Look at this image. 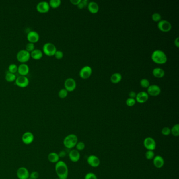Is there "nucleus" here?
Listing matches in <instances>:
<instances>
[{
	"label": "nucleus",
	"instance_id": "23",
	"mask_svg": "<svg viewBox=\"0 0 179 179\" xmlns=\"http://www.w3.org/2000/svg\"><path fill=\"white\" fill-rule=\"evenodd\" d=\"M152 74L154 77H157L158 78H161L164 77L165 75V72L164 69L161 68H155L153 69L152 71Z\"/></svg>",
	"mask_w": 179,
	"mask_h": 179
},
{
	"label": "nucleus",
	"instance_id": "21",
	"mask_svg": "<svg viewBox=\"0 0 179 179\" xmlns=\"http://www.w3.org/2000/svg\"><path fill=\"white\" fill-rule=\"evenodd\" d=\"M87 6L89 11L92 14H96L99 11V5L95 2H90L88 3Z\"/></svg>",
	"mask_w": 179,
	"mask_h": 179
},
{
	"label": "nucleus",
	"instance_id": "35",
	"mask_svg": "<svg viewBox=\"0 0 179 179\" xmlns=\"http://www.w3.org/2000/svg\"><path fill=\"white\" fill-rule=\"evenodd\" d=\"M152 19L154 22H159L161 20V16L158 13H155L152 15Z\"/></svg>",
	"mask_w": 179,
	"mask_h": 179
},
{
	"label": "nucleus",
	"instance_id": "34",
	"mask_svg": "<svg viewBox=\"0 0 179 179\" xmlns=\"http://www.w3.org/2000/svg\"><path fill=\"white\" fill-rule=\"evenodd\" d=\"M68 95V92L65 89H62L59 91V96L61 98H65Z\"/></svg>",
	"mask_w": 179,
	"mask_h": 179
},
{
	"label": "nucleus",
	"instance_id": "47",
	"mask_svg": "<svg viewBox=\"0 0 179 179\" xmlns=\"http://www.w3.org/2000/svg\"></svg>",
	"mask_w": 179,
	"mask_h": 179
},
{
	"label": "nucleus",
	"instance_id": "12",
	"mask_svg": "<svg viewBox=\"0 0 179 179\" xmlns=\"http://www.w3.org/2000/svg\"><path fill=\"white\" fill-rule=\"evenodd\" d=\"M15 83L17 86L21 88H24L28 85L29 80L28 77L26 76H19L16 79Z\"/></svg>",
	"mask_w": 179,
	"mask_h": 179
},
{
	"label": "nucleus",
	"instance_id": "25",
	"mask_svg": "<svg viewBox=\"0 0 179 179\" xmlns=\"http://www.w3.org/2000/svg\"><path fill=\"white\" fill-rule=\"evenodd\" d=\"M122 79V76L120 73H116L111 75L110 81L113 83H118L120 82Z\"/></svg>",
	"mask_w": 179,
	"mask_h": 179
},
{
	"label": "nucleus",
	"instance_id": "38",
	"mask_svg": "<svg viewBox=\"0 0 179 179\" xmlns=\"http://www.w3.org/2000/svg\"><path fill=\"white\" fill-rule=\"evenodd\" d=\"M136 102V99H134V98H128L126 100V105L128 107H133L134 105H135Z\"/></svg>",
	"mask_w": 179,
	"mask_h": 179
},
{
	"label": "nucleus",
	"instance_id": "11",
	"mask_svg": "<svg viewBox=\"0 0 179 179\" xmlns=\"http://www.w3.org/2000/svg\"><path fill=\"white\" fill-rule=\"evenodd\" d=\"M50 9V4L46 1L40 2L37 4L36 6L37 11L40 13H46Z\"/></svg>",
	"mask_w": 179,
	"mask_h": 179
},
{
	"label": "nucleus",
	"instance_id": "33",
	"mask_svg": "<svg viewBox=\"0 0 179 179\" xmlns=\"http://www.w3.org/2000/svg\"><path fill=\"white\" fill-rule=\"evenodd\" d=\"M76 150L78 151H83L84 149L85 148V144L84 142L82 141H78L77 142V145L75 146Z\"/></svg>",
	"mask_w": 179,
	"mask_h": 179
},
{
	"label": "nucleus",
	"instance_id": "19",
	"mask_svg": "<svg viewBox=\"0 0 179 179\" xmlns=\"http://www.w3.org/2000/svg\"><path fill=\"white\" fill-rule=\"evenodd\" d=\"M153 164L155 168L158 169L161 168L164 164V159L161 155H156L153 159Z\"/></svg>",
	"mask_w": 179,
	"mask_h": 179
},
{
	"label": "nucleus",
	"instance_id": "9",
	"mask_svg": "<svg viewBox=\"0 0 179 179\" xmlns=\"http://www.w3.org/2000/svg\"><path fill=\"white\" fill-rule=\"evenodd\" d=\"M157 27L161 31L163 32H168L171 31L172 28V25L169 21L165 20H162L158 22Z\"/></svg>",
	"mask_w": 179,
	"mask_h": 179
},
{
	"label": "nucleus",
	"instance_id": "46",
	"mask_svg": "<svg viewBox=\"0 0 179 179\" xmlns=\"http://www.w3.org/2000/svg\"><path fill=\"white\" fill-rule=\"evenodd\" d=\"M59 179V178H56V179Z\"/></svg>",
	"mask_w": 179,
	"mask_h": 179
},
{
	"label": "nucleus",
	"instance_id": "31",
	"mask_svg": "<svg viewBox=\"0 0 179 179\" xmlns=\"http://www.w3.org/2000/svg\"><path fill=\"white\" fill-rule=\"evenodd\" d=\"M88 2L87 0H80L79 3L77 5V7L79 9H83V8L86 7L87 6H88Z\"/></svg>",
	"mask_w": 179,
	"mask_h": 179
},
{
	"label": "nucleus",
	"instance_id": "13",
	"mask_svg": "<svg viewBox=\"0 0 179 179\" xmlns=\"http://www.w3.org/2000/svg\"><path fill=\"white\" fill-rule=\"evenodd\" d=\"M87 162L90 166L93 168L98 167L100 164V161L99 157L95 155H91L87 157Z\"/></svg>",
	"mask_w": 179,
	"mask_h": 179
},
{
	"label": "nucleus",
	"instance_id": "6",
	"mask_svg": "<svg viewBox=\"0 0 179 179\" xmlns=\"http://www.w3.org/2000/svg\"><path fill=\"white\" fill-rule=\"evenodd\" d=\"M30 52H28L25 50H20L16 55L17 59L18 61L22 63H24L28 61L30 59Z\"/></svg>",
	"mask_w": 179,
	"mask_h": 179
},
{
	"label": "nucleus",
	"instance_id": "4",
	"mask_svg": "<svg viewBox=\"0 0 179 179\" xmlns=\"http://www.w3.org/2000/svg\"><path fill=\"white\" fill-rule=\"evenodd\" d=\"M43 51L45 55L48 56H52L55 55L57 50L54 44L51 43H47L44 45Z\"/></svg>",
	"mask_w": 179,
	"mask_h": 179
},
{
	"label": "nucleus",
	"instance_id": "17",
	"mask_svg": "<svg viewBox=\"0 0 179 179\" xmlns=\"http://www.w3.org/2000/svg\"><path fill=\"white\" fill-rule=\"evenodd\" d=\"M149 99V95L148 93L144 91L139 92L137 94L136 97V101L140 104H143L147 102Z\"/></svg>",
	"mask_w": 179,
	"mask_h": 179
},
{
	"label": "nucleus",
	"instance_id": "24",
	"mask_svg": "<svg viewBox=\"0 0 179 179\" xmlns=\"http://www.w3.org/2000/svg\"><path fill=\"white\" fill-rule=\"evenodd\" d=\"M31 56L36 60L40 59L43 57V52L42 50L38 49H35L31 52Z\"/></svg>",
	"mask_w": 179,
	"mask_h": 179
},
{
	"label": "nucleus",
	"instance_id": "10",
	"mask_svg": "<svg viewBox=\"0 0 179 179\" xmlns=\"http://www.w3.org/2000/svg\"><path fill=\"white\" fill-rule=\"evenodd\" d=\"M64 86L65 90L67 92H73L76 87V81L72 78H68L65 80Z\"/></svg>",
	"mask_w": 179,
	"mask_h": 179
},
{
	"label": "nucleus",
	"instance_id": "41",
	"mask_svg": "<svg viewBox=\"0 0 179 179\" xmlns=\"http://www.w3.org/2000/svg\"><path fill=\"white\" fill-rule=\"evenodd\" d=\"M54 56H55V57L56 59H62L63 57L64 54L61 50H57Z\"/></svg>",
	"mask_w": 179,
	"mask_h": 179
},
{
	"label": "nucleus",
	"instance_id": "5",
	"mask_svg": "<svg viewBox=\"0 0 179 179\" xmlns=\"http://www.w3.org/2000/svg\"><path fill=\"white\" fill-rule=\"evenodd\" d=\"M143 145L147 150L154 151L157 147V143L153 138L148 137L144 139Z\"/></svg>",
	"mask_w": 179,
	"mask_h": 179
},
{
	"label": "nucleus",
	"instance_id": "26",
	"mask_svg": "<svg viewBox=\"0 0 179 179\" xmlns=\"http://www.w3.org/2000/svg\"><path fill=\"white\" fill-rule=\"evenodd\" d=\"M16 77L15 74H13L9 71H7L5 75V79L8 82H13L15 81Z\"/></svg>",
	"mask_w": 179,
	"mask_h": 179
},
{
	"label": "nucleus",
	"instance_id": "37",
	"mask_svg": "<svg viewBox=\"0 0 179 179\" xmlns=\"http://www.w3.org/2000/svg\"><path fill=\"white\" fill-rule=\"evenodd\" d=\"M26 50H27L28 52H32L33 50H35V45L34 44L32 43H28L26 45Z\"/></svg>",
	"mask_w": 179,
	"mask_h": 179
},
{
	"label": "nucleus",
	"instance_id": "28",
	"mask_svg": "<svg viewBox=\"0 0 179 179\" xmlns=\"http://www.w3.org/2000/svg\"><path fill=\"white\" fill-rule=\"evenodd\" d=\"M50 7L53 9H56L59 7L61 4V0H50L49 2Z\"/></svg>",
	"mask_w": 179,
	"mask_h": 179
},
{
	"label": "nucleus",
	"instance_id": "30",
	"mask_svg": "<svg viewBox=\"0 0 179 179\" xmlns=\"http://www.w3.org/2000/svg\"><path fill=\"white\" fill-rule=\"evenodd\" d=\"M8 69H9V71L10 73L13 74H15L17 71L18 67L15 64H11L9 65Z\"/></svg>",
	"mask_w": 179,
	"mask_h": 179
},
{
	"label": "nucleus",
	"instance_id": "36",
	"mask_svg": "<svg viewBox=\"0 0 179 179\" xmlns=\"http://www.w3.org/2000/svg\"><path fill=\"white\" fill-rule=\"evenodd\" d=\"M161 133L164 136H169L171 134V129L168 127H164L161 130Z\"/></svg>",
	"mask_w": 179,
	"mask_h": 179
},
{
	"label": "nucleus",
	"instance_id": "1",
	"mask_svg": "<svg viewBox=\"0 0 179 179\" xmlns=\"http://www.w3.org/2000/svg\"><path fill=\"white\" fill-rule=\"evenodd\" d=\"M55 170L59 179H67L68 176V168L64 161L59 160L55 164Z\"/></svg>",
	"mask_w": 179,
	"mask_h": 179
},
{
	"label": "nucleus",
	"instance_id": "27",
	"mask_svg": "<svg viewBox=\"0 0 179 179\" xmlns=\"http://www.w3.org/2000/svg\"><path fill=\"white\" fill-rule=\"evenodd\" d=\"M171 133L174 137H178L179 136V124H174L171 129Z\"/></svg>",
	"mask_w": 179,
	"mask_h": 179
},
{
	"label": "nucleus",
	"instance_id": "42",
	"mask_svg": "<svg viewBox=\"0 0 179 179\" xmlns=\"http://www.w3.org/2000/svg\"><path fill=\"white\" fill-rule=\"evenodd\" d=\"M136 95H137V94L136 92H133V91H131L129 94V96L130 98H136Z\"/></svg>",
	"mask_w": 179,
	"mask_h": 179
},
{
	"label": "nucleus",
	"instance_id": "8",
	"mask_svg": "<svg viewBox=\"0 0 179 179\" xmlns=\"http://www.w3.org/2000/svg\"><path fill=\"white\" fill-rule=\"evenodd\" d=\"M30 172L25 167H21L16 171V176L19 179H30Z\"/></svg>",
	"mask_w": 179,
	"mask_h": 179
},
{
	"label": "nucleus",
	"instance_id": "20",
	"mask_svg": "<svg viewBox=\"0 0 179 179\" xmlns=\"http://www.w3.org/2000/svg\"><path fill=\"white\" fill-rule=\"evenodd\" d=\"M30 71V68L27 64L25 63H22L21 64L19 65L18 66V70L17 71L19 72V74L21 76H26V75L28 74Z\"/></svg>",
	"mask_w": 179,
	"mask_h": 179
},
{
	"label": "nucleus",
	"instance_id": "7",
	"mask_svg": "<svg viewBox=\"0 0 179 179\" xmlns=\"http://www.w3.org/2000/svg\"><path fill=\"white\" fill-rule=\"evenodd\" d=\"M34 134L30 131H26L22 136V141L25 145H30L34 141Z\"/></svg>",
	"mask_w": 179,
	"mask_h": 179
},
{
	"label": "nucleus",
	"instance_id": "2",
	"mask_svg": "<svg viewBox=\"0 0 179 179\" xmlns=\"http://www.w3.org/2000/svg\"><path fill=\"white\" fill-rule=\"evenodd\" d=\"M151 59L153 62L157 64H164L168 60L166 54L161 50H154L152 54Z\"/></svg>",
	"mask_w": 179,
	"mask_h": 179
},
{
	"label": "nucleus",
	"instance_id": "29",
	"mask_svg": "<svg viewBox=\"0 0 179 179\" xmlns=\"http://www.w3.org/2000/svg\"><path fill=\"white\" fill-rule=\"evenodd\" d=\"M145 158L149 160H152L154 157H155V154L153 151H150V150H147V152H145Z\"/></svg>",
	"mask_w": 179,
	"mask_h": 179
},
{
	"label": "nucleus",
	"instance_id": "43",
	"mask_svg": "<svg viewBox=\"0 0 179 179\" xmlns=\"http://www.w3.org/2000/svg\"><path fill=\"white\" fill-rule=\"evenodd\" d=\"M70 2H71L73 5H77L80 2V0H71Z\"/></svg>",
	"mask_w": 179,
	"mask_h": 179
},
{
	"label": "nucleus",
	"instance_id": "3",
	"mask_svg": "<svg viewBox=\"0 0 179 179\" xmlns=\"http://www.w3.org/2000/svg\"><path fill=\"white\" fill-rule=\"evenodd\" d=\"M78 142V138L75 134H69L66 136L63 140V145L66 148L71 149L75 147Z\"/></svg>",
	"mask_w": 179,
	"mask_h": 179
},
{
	"label": "nucleus",
	"instance_id": "18",
	"mask_svg": "<svg viewBox=\"0 0 179 179\" xmlns=\"http://www.w3.org/2000/svg\"><path fill=\"white\" fill-rule=\"evenodd\" d=\"M69 158L70 160L73 162H77L79 160L80 158V154L79 152L77 151L76 149H73L69 152L68 154Z\"/></svg>",
	"mask_w": 179,
	"mask_h": 179
},
{
	"label": "nucleus",
	"instance_id": "22",
	"mask_svg": "<svg viewBox=\"0 0 179 179\" xmlns=\"http://www.w3.org/2000/svg\"><path fill=\"white\" fill-rule=\"evenodd\" d=\"M48 160L49 161L50 163L56 164L57 162L59 161V153L55 152H50V153L47 156Z\"/></svg>",
	"mask_w": 179,
	"mask_h": 179
},
{
	"label": "nucleus",
	"instance_id": "14",
	"mask_svg": "<svg viewBox=\"0 0 179 179\" xmlns=\"http://www.w3.org/2000/svg\"><path fill=\"white\" fill-rule=\"evenodd\" d=\"M92 74V69L90 66H85L81 69L79 71V76L83 79H87Z\"/></svg>",
	"mask_w": 179,
	"mask_h": 179
},
{
	"label": "nucleus",
	"instance_id": "39",
	"mask_svg": "<svg viewBox=\"0 0 179 179\" xmlns=\"http://www.w3.org/2000/svg\"><path fill=\"white\" fill-rule=\"evenodd\" d=\"M84 179H98L96 174L93 172H89L87 173L85 176Z\"/></svg>",
	"mask_w": 179,
	"mask_h": 179
},
{
	"label": "nucleus",
	"instance_id": "45",
	"mask_svg": "<svg viewBox=\"0 0 179 179\" xmlns=\"http://www.w3.org/2000/svg\"><path fill=\"white\" fill-rule=\"evenodd\" d=\"M179 37H176V39L174 40V44L176 46V47H179Z\"/></svg>",
	"mask_w": 179,
	"mask_h": 179
},
{
	"label": "nucleus",
	"instance_id": "40",
	"mask_svg": "<svg viewBox=\"0 0 179 179\" xmlns=\"http://www.w3.org/2000/svg\"><path fill=\"white\" fill-rule=\"evenodd\" d=\"M39 178V173L37 171H33L30 174V179H37Z\"/></svg>",
	"mask_w": 179,
	"mask_h": 179
},
{
	"label": "nucleus",
	"instance_id": "15",
	"mask_svg": "<svg viewBox=\"0 0 179 179\" xmlns=\"http://www.w3.org/2000/svg\"><path fill=\"white\" fill-rule=\"evenodd\" d=\"M160 87L156 85H150L147 89V93L152 96H157L161 93Z\"/></svg>",
	"mask_w": 179,
	"mask_h": 179
},
{
	"label": "nucleus",
	"instance_id": "16",
	"mask_svg": "<svg viewBox=\"0 0 179 179\" xmlns=\"http://www.w3.org/2000/svg\"><path fill=\"white\" fill-rule=\"evenodd\" d=\"M27 38L30 43H35L40 39V35L37 32L34 31H31L28 33L27 35Z\"/></svg>",
	"mask_w": 179,
	"mask_h": 179
},
{
	"label": "nucleus",
	"instance_id": "44",
	"mask_svg": "<svg viewBox=\"0 0 179 179\" xmlns=\"http://www.w3.org/2000/svg\"><path fill=\"white\" fill-rule=\"evenodd\" d=\"M66 154V152L64 151H62L60 152L59 153V157H65Z\"/></svg>",
	"mask_w": 179,
	"mask_h": 179
},
{
	"label": "nucleus",
	"instance_id": "32",
	"mask_svg": "<svg viewBox=\"0 0 179 179\" xmlns=\"http://www.w3.org/2000/svg\"><path fill=\"white\" fill-rule=\"evenodd\" d=\"M140 85L143 88H148L149 86H150V82L147 79L143 78L140 80Z\"/></svg>",
	"mask_w": 179,
	"mask_h": 179
}]
</instances>
